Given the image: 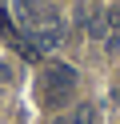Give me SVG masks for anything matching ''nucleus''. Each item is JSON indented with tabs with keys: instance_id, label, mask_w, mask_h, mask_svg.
Returning a JSON list of instances; mask_svg holds the SVG:
<instances>
[{
	"instance_id": "39448f33",
	"label": "nucleus",
	"mask_w": 120,
	"mask_h": 124,
	"mask_svg": "<svg viewBox=\"0 0 120 124\" xmlns=\"http://www.w3.org/2000/svg\"><path fill=\"white\" fill-rule=\"evenodd\" d=\"M92 120H96V108L92 104H80L76 112H72V124H92Z\"/></svg>"
},
{
	"instance_id": "20e7f679",
	"label": "nucleus",
	"mask_w": 120,
	"mask_h": 124,
	"mask_svg": "<svg viewBox=\"0 0 120 124\" xmlns=\"http://www.w3.org/2000/svg\"><path fill=\"white\" fill-rule=\"evenodd\" d=\"M16 48H20V56L28 60V64H36V60H40V44L32 40V36H28V40H16Z\"/></svg>"
},
{
	"instance_id": "7ed1b4c3",
	"label": "nucleus",
	"mask_w": 120,
	"mask_h": 124,
	"mask_svg": "<svg viewBox=\"0 0 120 124\" xmlns=\"http://www.w3.org/2000/svg\"><path fill=\"white\" fill-rule=\"evenodd\" d=\"M12 12L24 20V24H32V28L44 20V8H40V0H16V8H12Z\"/></svg>"
},
{
	"instance_id": "0eeeda50",
	"label": "nucleus",
	"mask_w": 120,
	"mask_h": 124,
	"mask_svg": "<svg viewBox=\"0 0 120 124\" xmlns=\"http://www.w3.org/2000/svg\"><path fill=\"white\" fill-rule=\"evenodd\" d=\"M4 80H8V68H4V64H0V84H4Z\"/></svg>"
},
{
	"instance_id": "f03ea898",
	"label": "nucleus",
	"mask_w": 120,
	"mask_h": 124,
	"mask_svg": "<svg viewBox=\"0 0 120 124\" xmlns=\"http://www.w3.org/2000/svg\"><path fill=\"white\" fill-rule=\"evenodd\" d=\"M32 40L40 44V52H44V48H56V44L64 40V20L56 16V12H44V20L36 24V36H32Z\"/></svg>"
},
{
	"instance_id": "423d86ee",
	"label": "nucleus",
	"mask_w": 120,
	"mask_h": 124,
	"mask_svg": "<svg viewBox=\"0 0 120 124\" xmlns=\"http://www.w3.org/2000/svg\"><path fill=\"white\" fill-rule=\"evenodd\" d=\"M0 32H4V36H12V40H16V28H12V16H8V12H0Z\"/></svg>"
},
{
	"instance_id": "f257e3e1",
	"label": "nucleus",
	"mask_w": 120,
	"mask_h": 124,
	"mask_svg": "<svg viewBox=\"0 0 120 124\" xmlns=\"http://www.w3.org/2000/svg\"><path fill=\"white\" fill-rule=\"evenodd\" d=\"M72 88H76V72H72V64L52 60V64L44 68V80H40L44 104H48V108H64V104L72 100Z\"/></svg>"
}]
</instances>
